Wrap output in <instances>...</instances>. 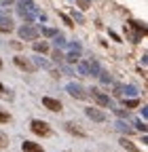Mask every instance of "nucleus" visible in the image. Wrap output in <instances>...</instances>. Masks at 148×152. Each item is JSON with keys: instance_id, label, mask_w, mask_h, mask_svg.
I'll return each instance as SVG.
<instances>
[{"instance_id": "obj_7", "label": "nucleus", "mask_w": 148, "mask_h": 152, "mask_svg": "<svg viewBox=\"0 0 148 152\" xmlns=\"http://www.w3.org/2000/svg\"><path fill=\"white\" fill-rule=\"evenodd\" d=\"M42 106L51 112H62V108H64L59 99H53V97H42Z\"/></svg>"}, {"instance_id": "obj_26", "label": "nucleus", "mask_w": 148, "mask_h": 152, "mask_svg": "<svg viewBox=\"0 0 148 152\" xmlns=\"http://www.w3.org/2000/svg\"><path fill=\"white\" fill-rule=\"evenodd\" d=\"M62 19H64V23H66V26H72V21H70V17H66V15H62Z\"/></svg>"}, {"instance_id": "obj_27", "label": "nucleus", "mask_w": 148, "mask_h": 152, "mask_svg": "<svg viewBox=\"0 0 148 152\" xmlns=\"http://www.w3.org/2000/svg\"><path fill=\"white\" fill-rule=\"evenodd\" d=\"M136 125H138V129H140V131H146V125H144V123H136Z\"/></svg>"}, {"instance_id": "obj_12", "label": "nucleus", "mask_w": 148, "mask_h": 152, "mask_svg": "<svg viewBox=\"0 0 148 152\" xmlns=\"http://www.w3.org/2000/svg\"><path fill=\"white\" fill-rule=\"evenodd\" d=\"M21 150H23V152H45L38 144H34V142H23V144H21Z\"/></svg>"}, {"instance_id": "obj_4", "label": "nucleus", "mask_w": 148, "mask_h": 152, "mask_svg": "<svg viewBox=\"0 0 148 152\" xmlns=\"http://www.w3.org/2000/svg\"><path fill=\"white\" fill-rule=\"evenodd\" d=\"M32 131L36 133V135H40V137H47L51 135V129L45 121H32Z\"/></svg>"}, {"instance_id": "obj_28", "label": "nucleus", "mask_w": 148, "mask_h": 152, "mask_svg": "<svg viewBox=\"0 0 148 152\" xmlns=\"http://www.w3.org/2000/svg\"><path fill=\"white\" fill-rule=\"evenodd\" d=\"M0 68H2V61H0Z\"/></svg>"}, {"instance_id": "obj_2", "label": "nucleus", "mask_w": 148, "mask_h": 152, "mask_svg": "<svg viewBox=\"0 0 148 152\" xmlns=\"http://www.w3.org/2000/svg\"><path fill=\"white\" fill-rule=\"evenodd\" d=\"M38 34H40V30L36 26H21L19 28V36L23 38V40H36Z\"/></svg>"}, {"instance_id": "obj_22", "label": "nucleus", "mask_w": 148, "mask_h": 152, "mask_svg": "<svg viewBox=\"0 0 148 152\" xmlns=\"http://www.w3.org/2000/svg\"><path fill=\"white\" fill-rule=\"evenodd\" d=\"M78 7L85 11V9H89V0H78Z\"/></svg>"}, {"instance_id": "obj_6", "label": "nucleus", "mask_w": 148, "mask_h": 152, "mask_svg": "<svg viewBox=\"0 0 148 152\" xmlns=\"http://www.w3.org/2000/svg\"><path fill=\"white\" fill-rule=\"evenodd\" d=\"M66 91L72 95V97H76V99H87V91H85L81 85H74V83H70V85L66 87Z\"/></svg>"}, {"instance_id": "obj_13", "label": "nucleus", "mask_w": 148, "mask_h": 152, "mask_svg": "<svg viewBox=\"0 0 148 152\" xmlns=\"http://www.w3.org/2000/svg\"><path fill=\"white\" fill-rule=\"evenodd\" d=\"M119 144H121L127 152H140V150L133 146V142H131V140H127V137H121V142H119Z\"/></svg>"}, {"instance_id": "obj_11", "label": "nucleus", "mask_w": 148, "mask_h": 152, "mask_svg": "<svg viewBox=\"0 0 148 152\" xmlns=\"http://www.w3.org/2000/svg\"><path fill=\"white\" fill-rule=\"evenodd\" d=\"M125 32H127V38H129L131 42H138V40H140V34L136 32V28H133L131 23H127V26H125Z\"/></svg>"}, {"instance_id": "obj_9", "label": "nucleus", "mask_w": 148, "mask_h": 152, "mask_svg": "<svg viewBox=\"0 0 148 152\" xmlns=\"http://www.w3.org/2000/svg\"><path fill=\"white\" fill-rule=\"evenodd\" d=\"M13 61H15V66H17V68H21V70H26V72H34V64H30L23 55H17Z\"/></svg>"}, {"instance_id": "obj_18", "label": "nucleus", "mask_w": 148, "mask_h": 152, "mask_svg": "<svg viewBox=\"0 0 148 152\" xmlns=\"http://www.w3.org/2000/svg\"><path fill=\"white\" fill-rule=\"evenodd\" d=\"M53 59H55V64H64V61H66V59H64V55H62L59 51H55V53H53Z\"/></svg>"}, {"instance_id": "obj_23", "label": "nucleus", "mask_w": 148, "mask_h": 152, "mask_svg": "<svg viewBox=\"0 0 148 152\" xmlns=\"http://www.w3.org/2000/svg\"><path fill=\"white\" fill-rule=\"evenodd\" d=\"M0 95H2V97H11V93H9V91H7L2 85H0Z\"/></svg>"}, {"instance_id": "obj_10", "label": "nucleus", "mask_w": 148, "mask_h": 152, "mask_svg": "<svg viewBox=\"0 0 148 152\" xmlns=\"http://www.w3.org/2000/svg\"><path fill=\"white\" fill-rule=\"evenodd\" d=\"M0 32H13V19L7 15H0Z\"/></svg>"}, {"instance_id": "obj_5", "label": "nucleus", "mask_w": 148, "mask_h": 152, "mask_svg": "<svg viewBox=\"0 0 148 152\" xmlns=\"http://www.w3.org/2000/svg\"><path fill=\"white\" fill-rule=\"evenodd\" d=\"M89 93H91V97H93V99H95V102H97L100 106H106V108H112V99H110L108 95H104L102 91H97V89H91Z\"/></svg>"}, {"instance_id": "obj_3", "label": "nucleus", "mask_w": 148, "mask_h": 152, "mask_svg": "<svg viewBox=\"0 0 148 152\" xmlns=\"http://www.w3.org/2000/svg\"><path fill=\"white\" fill-rule=\"evenodd\" d=\"M81 72L83 74H91V76H97L102 72V68H100V64L95 59H89L87 64H81Z\"/></svg>"}, {"instance_id": "obj_19", "label": "nucleus", "mask_w": 148, "mask_h": 152, "mask_svg": "<svg viewBox=\"0 0 148 152\" xmlns=\"http://www.w3.org/2000/svg\"><path fill=\"white\" fill-rule=\"evenodd\" d=\"M9 144V137H7V133L4 131H0V148H4Z\"/></svg>"}, {"instance_id": "obj_1", "label": "nucleus", "mask_w": 148, "mask_h": 152, "mask_svg": "<svg viewBox=\"0 0 148 152\" xmlns=\"http://www.w3.org/2000/svg\"><path fill=\"white\" fill-rule=\"evenodd\" d=\"M19 15L23 21H32L36 17V11H34V2L32 0H19Z\"/></svg>"}, {"instance_id": "obj_24", "label": "nucleus", "mask_w": 148, "mask_h": 152, "mask_svg": "<svg viewBox=\"0 0 148 152\" xmlns=\"http://www.w3.org/2000/svg\"><path fill=\"white\" fill-rule=\"evenodd\" d=\"M42 32H45L47 36H55V34H57V32H55V30H51V28H45Z\"/></svg>"}, {"instance_id": "obj_8", "label": "nucleus", "mask_w": 148, "mask_h": 152, "mask_svg": "<svg viewBox=\"0 0 148 152\" xmlns=\"http://www.w3.org/2000/svg\"><path fill=\"white\" fill-rule=\"evenodd\" d=\"M85 114H87L91 121H95V123H104V121H106V114H104L102 110H97V108H87Z\"/></svg>"}, {"instance_id": "obj_21", "label": "nucleus", "mask_w": 148, "mask_h": 152, "mask_svg": "<svg viewBox=\"0 0 148 152\" xmlns=\"http://www.w3.org/2000/svg\"><path fill=\"white\" fill-rule=\"evenodd\" d=\"M125 106H127V108H138L140 102H138V99H129V102H125Z\"/></svg>"}, {"instance_id": "obj_15", "label": "nucleus", "mask_w": 148, "mask_h": 152, "mask_svg": "<svg viewBox=\"0 0 148 152\" xmlns=\"http://www.w3.org/2000/svg\"><path fill=\"white\" fill-rule=\"evenodd\" d=\"M34 51L36 53H47L49 51V45L47 42H34Z\"/></svg>"}, {"instance_id": "obj_14", "label": "nucleus", "mask_w": 148, "mask_h": 152, "mask_svg": "<svg viewBox=\"0 0 148 152\" xmlns=\"http://www.w3.org/2000/svg\"><path fill=\"white\" fill-rule=\"evenodd\" d=\"M66 131L68 133H74V135H78V137H85V131H81L74 123H66Z\"/></svg>"}, {"instance_id": "obj_20", "label": "nucleus", "mask_w": 148, "mask_h": 152, "mask_svg": "<svg viewBox=\"0 0 148 152\" xmlns=\"http://www.w3.org/2000/svg\"><path fill=\"white\" fill-rule=\"evenodd\" d=\"M9 121H11V114H7V112L0 110V123H9Z\"/></svg>"}, {"instance_id": "obj_16", "label": "nucleus", "mask_w": 148, "mask_h": 152, "mask_svg": "<svg viewBox=\"0 0 148 152\" xmlns=\"http://www.w3.org/2000/svg\"><path fill=\"white\" fill-rule=\"evenodd\" d=\"M78 57H81V49L72 51V53L68 55V59H66V61H70V64H76V61H78Z\"/></svg>"}, {"instance_id": "obj_25", "label": "nucleus", "mask_w": 148, "mask_h": 152, "mask_svg": "<svg viewBox=\"0 0 148 152\" xmlns=\"http://www.w3.org/2000/svg\"><path fill=\"white\" fill-rule=\"evenodd\" d=\"M55 42H57L59 47H64V45H66V42H64V36H59V34H57V38H55Z\"/></svg>"}, {"instance_id": "obj_17", "label": "nucleus", "mask_w": 148, "mask_h": 152, "mask_svg": "<svg viewBox=\"0 0 148 152\" xmlns=\"http://www.w3.org/2000/svg\"><path fill=\"white\" fill-rule=\"evenodd\" d=\"M97 76L102 78V83H104V85H112V78H110V74H108V72H100Z\"/></svg>"}]
</instances>
